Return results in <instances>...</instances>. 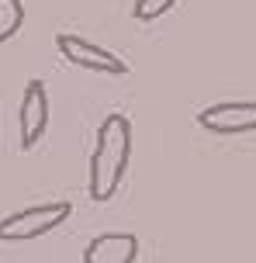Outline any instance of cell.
<instances>
[{"instance_id":"6da1fadb","label":"cell","mask_w":256,"mask_h":263,"mask_svg":"<svg viewBox=\"0 0 256 263\" xmlns=\"http://www.w3.org/2000/svg\"><path fill=\"white\" fill-rule=\"evenodd\" d=\"M132 159V121L125 115H108L97 128V145L90 156V177H87V194L90 201L104 204L118 194Z\"/></svg>"},{"instance_id":"7a4b0ae2","label":"cell","mask_w":256,"mask_h":263,"mask_svg":"<svg viewBox=\"0 0 256 263\" xmlns=\"http://www.w3.org/2000/svg\"><path fill=\"white\" fill-rule=\"evenodd\" d=\"M73 215V204L69 201H45V204H31V208H21L0 218V242L4 246H17V242H31V239L49 236L52 229L66 222Z\"/></svg>"},{"instance_id":"3957f363","label":"cell","mask_w":256,"mask_h":263,"mask_svg":"<svg viewBox=\"0 0 256 263\" xmlns=\"http://www.w3.org/2000/svg\"><path fill=\"white\" fill-rule=\"evenodd\" d=\"M55 49H59V55L66 63L80 66L87 73H104V77H125L128 73V63L118 52H111V49L97 45V42H87L80 35H69V31H63L55 39Z\"/></svg>"},{"instance_id":"277c9868","label":"cell","mask_w":256,"mask_h":263,"mask_svg":"<svg viewBox=\"0 0 256 263\" xmlns=\"http://www.w3.org/2000/svg\"><path fill=\"white\" fill-rule=\"evenodd\" d=\"M49 128V90L42 80H28L25 93H21V107H17V145L21 153L35 149L38 139Z\"/></svg>"},{"instance_id":"5b68a950","label":"cell","mask_w":256,"mask_h":263,"mask_svg":"<svg viewBox=\"0 0 256 263\" xmlns=\"http://www.w3.org/2000/svg\"><path fill=\"white\" fill-rule=\"evenodd\" d=\"M198 125L211 135H249L256 132V101H222L198 115Z\"/></svg>"},{"instance_id":"8992f818","label":"cell","mask_w":256,"mask_h":263,"mask_svg":"<svg viewBox=\"0 0 256 263\" xmlns=\"http://www.w3.org/2000/svg\"><path fill=\"white\" fill-rule=\"evenodd\" d=\"M135 260H139V236L135 232H101L83 250V263H135Z\"/></svg>"},{"instance_id":"52a82bcc","label":"cell","mask_w":256,"mask_h":263,"mask_svg":"<svg viewBox=\"0 0 256 263\" xmlns=\"http://www.w3.org/2000/svg\"><path fill=\"white\" fill-rule=\"evenodd\" d=\"M25 25V4L21 0H0V42H11Z\"/></svg>"},{"instance_id":"ba28073f","label":"cell","mask_w":256,"mask_h":263,"mask_svg":"<svg viewBox=\"0 0 256 263\" xmlns=\"http://www.w3.org/2000/svg\"><path fill=\"white\" fill-rule=\"evenodd\" d=\"M176 0H135V21H142V25H152V21H160L166 11H173Z\"/></svg>"}]
</instances>
